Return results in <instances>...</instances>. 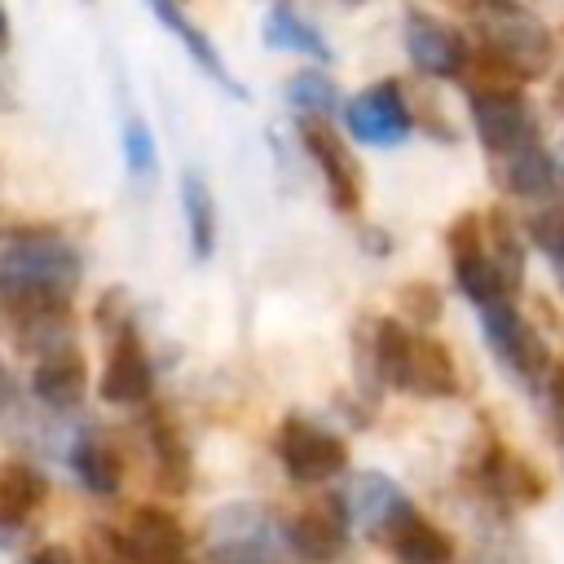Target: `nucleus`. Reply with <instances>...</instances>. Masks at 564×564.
Listing matches in <instances>:
<instances>
[{
    "label": "nucleus",
    "mask_w": 564,
    "mask_h": 564,
    "mask_svg": "<svg viewBox=\"0 0 564 564\" xmlns=\"http://www.w3.org/2000/svg\"><path fill=\"white\" fill-rule=\"evenodd\" d=\"M84 278V260L70 238L53 229L0 234V317L18 335H35L26 348L70 339V295Z\"/></svg>",
    "instance_id": "f257e3e1"
},
{
    "label": "nucleus",
    "mask_w": 564,
    "mask_h": 564,
    "mask_svg": "<svg viewBox=\"0 0 564 564\" xmlns=\"http://www.w3.org/2000/svg\"><path fill=\"white\" fill-rule=\"evenodd\" d=\"M445 247H449L454 282L476 308L494 300H511V291L524 282V247L502 212L489 216L463 212L445 229Z\"/></svg>",
    "instance_id": "f03ea898"
},
{
    "label": "nucleus",
    "mask_w": 564,
    "mask_h": 564,
    "mask_svg": "<svg viewBox=\"0 0 564 564\" xmlns=\"http://www.w3.org/2000/svg\"><path fill=\"white\" fill-rule=\"evenodd\" d=\"M366 366L379 383L410 392V397H454L458 392V366L449 348L423 330H410L397 317H375L366 335Z\"/></svg>",
    "instance_id": "7ed1b4c3"
},
{
    "label": "nucleus",
    "mask_w": 564,
    "mask_h": 564,
    "mask_svg": "<svg viewBox=\"0 0 564 564\" xmlns=\"http://www.w3.org/2000/svg\"><path fill=\"white\" fill-rule=\"evenodd\" d=\"M476 44L485 66L511 75V79H542L551 57H555V35L546 31V22L516 4V0H471L467 4Z\"/></svg>",
    "instance_id": "20e7f679"
},
{
    "label": "nucleus",
    "mask_w": 564,
    "mask_h": 564,
    "mask_svg": "<svg viewBox=\"0 0 564 564\" xmlns=\"http://www.w3.org/2000/svg\"><path fill=\"white\" fill-rule=\"evenodd\" d=\"M485 70H489L485 79H471L467 84V110H471L476 137L489 150V159H502V154L542 145L538 115L524 101V93L516 88L520 79H511V75H502L494 66H485Z\"/></svg>",
    "instance_id": "39448f33"
},
{
    "label": "nucleus",
    "mask_w": 564,
    "mask_h": 564,
    "mask_svg": "<svg viewBox=\"0 0 564 564\" xmlns=\"http://www.w3.org/2000/svg\"><path fill=\"white\" fill-rule=\"evenodd\" d=\"M212 564H291L286 520L256 502H229L207 520Z\"/></svg>",
    "instance_id": "423d86ee"
},
{
    "label": "nucleus",
    "mask_w": 564,
    "mask_h": 564,
    "mask_svg": "<svg viewBox=\"0 0 564 564\" xmlns=\"http://www.w3.org/2000/svg\"><path fill=\"white\" fill-rule=\"evenodd\" d=\"M480 330H485V344L489 352L498 357V366L529 392L546 388L551 379V348L542 339V330L511 304V300H494L480 308Z\"/></svg>",
    "instance_id": "0eeeda50"
},
{
    "label": "nucleus",
    "mask_w": 564,
    "mask_h": 564,
    "mask_svg": "<svg viewBox=\"0 0 564 564\" xmlns=\"http://www.w3.org/2000/svg\"><path fill=\"white\" fill-rule=\"evenodd\" d=\"M485 502H494L498 511H516V507H533L546 494L542 471L520 458L516 449H507L498 436H485L476 458H471V476H467Z\"/></svg>",
    "instance_id": "6e6552de"
},
{
    "label": "nucleus",
    "mask_w": 564,
    "mask_h": 564,
    "mask_svg": "<svg viewBox=\"0 0 564 564\" xmlns=\"http://www.w3.org/2000/svg\"><path fill=\"white\" fill-rule=\"evenodd\" d=\"M344 502H348L352 529H357L366 542L383 546V551H388V546L397 542V533L419 516L414 502L405 498V489H401L392 476H383V471H357L352 485H348V494H344Z\"/></svg>",
    "instance_id": "1a4fd4ad"
},
{
    "label": "nucleus",
    "mask_w": 564,
    "mask_h": 564,
    "mask_svg": "<svg viewBox=\"0 0 564 564\" xmlns=\"http://www.w3.org/2000/svg\"><path fill=\"white\" fill-rule=\"evenodd\" d=\"M273 454H278V463L286 467V476L295 485H322V480H330L348 467V445L335 432H326L308 419H286L278 427Z\"/></svg>",
    "instance_id": "9d476101"
},
{
    "label": "nucleus",
    "mask_w": 564,
    "mask_h": 564,
    "mask_svg": "<svg viewBox=\"0 0 564 564\" xmlns=\"http://www.w3.org/2000/svg\"><path fill=\"white\" fill-rule=\"evenodd\" d=\"M344 123L361 145H375V150H392L414 132V115H410L397 79H379V84L361 88L344 106Z\"/></svg>",
    "instance_id": "9b49d317"
},
{
    "label": "nucleus",
    "mask_w": 564,
    "mask_h": 564,
    "mask_svg": "<svg viewBox=\"0 0 564 564\" xmlns=\"http://www.w3.org/2000/svg\"><path fill=\"white\" fill-rule=\"evenodd\" d=\"M300 141H304L313 167L322 172L330 203H335L339 212H357V207H361V167H357V159L348 154L344 137H339L326 119L304 115V119H300Z\"/></svg>",
    "instance_id": "f8f14e48"
},
{
    "label": "nucleus",
    "mask_w": 564,
    "mask_h": 564,
    "mask_svg": "<svg viewBox=\"0 0 564 564\" xmlns=\"http://www.w3.org/2000/svg\"><path fill=\"white\" fill-rule=\"evenodd\" d=\"M348 533H352V516H348V502L344 498H317V502L300 507L286 520L291 551L304 564H330V560H339L344 546H348Z\"/></svg>",
    "instance_id": "ddd939ff"
},
{
    "label": "nucleus",
    "mask_w": 564,
    "mask_h": 564,
    "mask_svg": "<svg viewBox=\"0 0 564 564\" xmlns=\"http://www.w3.org/2000/svg\"><path fill=\"white\" fill-rule=\"evenodd\" d=\"M97 392H101V401H110V405H145V401H150V392H154V370H150L145 344H141V335L132 330V322L110 326V352H106V370H101Z\"/></svg>",
    "instance_id": "4468645a"
},
{
    "label": "nucleus",
    "mask_w": 564,
    "mask_h": 564,
    "mask_svg": "<svg viewBox=\"0 0 564 564\" xmlns=\"http://www.w3.org/2000/svg\"><path fill=\"white\" fill-rule=\"evenodd\" d=\"M405 53H410L414 70H423L427 79H458L467 70V57H471L467 40L449 22L419 13V9L405 18Z\"/></svg>",
    "instance_id": "2eb2a0df"
},
{
    "label": "nucleus",
    "mask_w": 564,
    "mask_h": 564,
    "mask_svg": "<svg viewBox=\"0 0 564 564\" xmlns=\"http://www.w3.org/2000/svg\"><path fill=\"white\" fill-rule=\"evenodd\" d=\"M119 542H123L132 564H181L185 546H189L181 520L172 511H163V507H150V502L132 507L128 524L119 529Z\"/></svg>",
    "instance_id": "dca6fc26"
},
{
    "label": "nucleus",
    "mask_w": 564,
    "mask_h": 564,
    "mask_svg": "<svg viewBox=\"0 0 564 564\" xmlns=\"http://www.w3.org/2000/svg\"><path fill=\"white\" fill-rule=\"evenodd\" d=\"M31 392L48 410H70V405L84 401V392H88V366H84V357H79V348L70 339H57V344H48V348L35 352Z\"/></svg>",
    "instance_id": "f3484780"
},
{
    "label": "nucleus",
    "mask_w": 564,
    "mask_h": 564,
    "mask_svg": "<svg viewBox=\"0 0 564 564\" xmlns=\"http://www.w3.org/2000/svg\"><path fill=\"white\" fill-rule=\"evenodd\" d=\"M494 181L516 198H546L564 189V163L546 154V145H529L494 159Z\"/></svg>",
    "instance_id": "a211bd4d"
},
{
    "label": "nucleus",
    "mask_w": 564,
    "mask_h": 564,
    "mask_svg": "<svg viewBox=\"0 0 564 564\" xmlns=\"http://www.w3.org/2000/svg\"><path fill=\"white\" fill-rule=\"evenodd\" d=\"M66 463H70L75 480H79L88 494H97V498L119 494V485H123V454L115 449L110 436H101V432H93V427H84V432L70 441Z\"/></svg>",
    "instance_id": "6ab92c4d"
},
{
    "label": "nucleus",
    "mask_w": 564,
    "mask_h": 564,
    "mask_svg": "<svg viewBox=\"0 0 564 564\" xmlns=\"http://www.w3.org/2000/svg\"><path fill=\"white\" fill-rule=\"evenodd\" d=\"M150 9H154V18H159V22H163V26H167V31H172L181 44H185V53L198 62V70H203V75H212V79H216V84H220L229 97H238V101L247 97V88H242V84L229 75V66L220 62L216 44H212V40H207V35H203L194 22H189V13H185L176 0H150Z\"/></svg>",
    "instance_id": "aec40b11"
},
{
    "label": "nucleus",
    "mask_w": 564,
    "mask_h": 564,
    "mask_svg": "<svg viewBox=\"0 0 564 564\" xmlns=\"http://www.w3.org/2000/svg\"><path fill=\"white\" fill-rule=\"evenodd\" d=\"M264 44L269 48H282V53H304V57H317V62H330V44L326 35L291 4V0H273L269 13H264Z\"/></svg>",
    "instance_id": "412c9836"
},
{
    "label": "nucleus",
    "mask_w": 564,
    "mask_h": 564,
    "mask_svg": "<svg viewBox=\"0 0 564 564\" xmlns=\"http://www.w3.org/2000/svg\"><path fill=\"white\" fill-rule=\"evenodd\" d=\"M44 494H48V485L31 463L4 458L0 463V533L22 529L31 520V511L44 502Z\"/></svg>",
    "instance_id": "4be33fe9"
},
{
    "label": "nucleus",
    "mask_w": 564,
    "mask_h": 564,
    "mask_svg": "<svg viewBox=\"0 0 564 564\" xmlns=\"http://www.w3.org/2000/svg\"><path fill=\"white\" fill-rule=\"evenodd\" d=\"M145 436H150V449H154V467H159L163 489L185 494V489H189V449H185L181 432L167 423L163 410H150V419H145Z\"/></svg>",
    "instance_id": "5701e85b"
},
{
    "label": "nucleus",
    "mask_w": 564,
    "mask_h": 564,
    "mask_svg": "<svg viewBox=\"0 0 564 564\" xmlns=\"http://www.w3.org/2000/svg\"><path fill=\"white\" fill-rule=\"evenodd\" d=\"M181 212H185L194 260H212V251H216V203H212V189L198 172L181 176Z\"/></svg>",
    "instance_id": "b1692460"
},
{
    "label": "nucleus",
    "mask_w": 564,
    "mask_h": 564,
    "mask_svg": "<svg viewBox=\"0 0 564 564\" xmlns=\"http://www.w3.org/2000/svg\"><path fill=\"white\" fill-rule=\"evenodd\" d=\"M401 564H449L454 560V538L445 533V529H436L427 516H414L401 533H397V542L388 546Z\"/></svg>",
    "instance_id": "393cba45"
},
{
    "label": "nucleus",
    "mask_w": 564,
    "mask_h": 564,
    "mask_svg": "<svg viewBox=\"0 0 564 564\" xmlns=\"http://www.w3.org/2000/svg\"><path fill=\"white\" fill-rule=\"evenodd\" d=\"M286 101H291L300 115L326 119V115L335 110V84H330V75H322V70H300V75L286 79Z\"/></svg>",
    "instance_id": "a878e982"
},
{
    "label": "nucleus",
    "mask_w": 564,
    "mask_h": 564,
    "mask_svg": "<svg viewBox=\"0 0 564 564\" xmlns=\"http://www.w3.org/2000/svg\"><path fill=\"white\" fill-rule=\"evenodd\" d=\"M529 242L546 256L560 291H564V207H546V212L529 216Z\"/></svg>",
    "instance_id": "bb28decb"
},
{
    "label": "nucleus",
    "mask_w": 564,
    "mask_h": 564,
    "mask_svg": "<svg viewBox=\"0 0 564 564\" xmlns=\"http://www.w3.org/2000/svg\"><path fill=\"white\" fill-rule=\"evenodd\" d=\"M123 159H128V172H137V176H150L154 172L159 150H154V137H150L145 119H128L123 123Z\"/></svg>",
    "instance_id": "cd10ccee"
},
{
    "label": "nucleus",
    "mask_w": 564,
    "mask_h": 564,
    "mask_svg": "<svg viewBox=\"0 0 564 564\" xmlns=\"http://www.w3.org/2000/svg\"><path fill=\"white\" fill-rule=\"evenodd\" d=\"M401 304H405V313H410L414 322H423V326H432V322L441 317V291L427 286V282H410V286H401Z\"/></svg>",
    "instance_id": "c85d7f7f"
},
{
    "label": "nucleus",
    "mask_w": 564,
    "mask_h": 564,
    "mask_svg": "<svg viewBox=\"0 0 564 564\" xmlns=\"http://www.w3.org/2000/svg\"><path fill=\"white\" fill-rule=\"evenodd\" d=\"M88 564H132V560H128L119 533H110V529L101 533V529H97V533L88 538Z\"/></svg>",
    "instance_id": "c756f323"
},
{
    "label": "nucleus",
    "mask_w": 564,
    "mask_h": 564,
    "mask_svg": "<svg viewBox=\"0 0 564 564\" xmlns=\"http://www.w3.org/2000/svg\"><path fill=\"white\" fill-rule=\"evenodd\" d=\"M546 419H551L555 441L564 445V366H555L546 379Z\"/></svg>",
    "instance_id": "7c9ffc66"
},
{
    "label": "nucleus",
    "mask_w": 564,
    "mask_h": 564,
    "mask_svg": "<svg viewBox=\"0 0 564 564\" xmlns=\"http://www.w3.org/2000/svg\"><path fill=\"white\" fill-rule=\"evenodd\" d=\"M26 564H75V560H70V551H66V546L44 542V546H35V551H31V560H26Z\"/></svg>",
    "instance_id": "2f4dec72"
},
{
    "label": "nucleus",
    "mask_w": 564,
    "mask_h": 564,
    "mask_svg": "<svg viewBox=\"0 0 564 564\" xmlns=\"http://www.w3.org/2000/svg\"><path fill=\"white\" fill-rule=\"evenodd\" d=\"M9 13H4V4H0V53H9Z\"/></svg>",
    "instance_id": "473e14b6"
},
{
    "label": "nucleus",
    "mask_w": 564,
    "mask_h": 564,
    "mask_svg": "<svg viewBox=\"0 0 564 564\" xmlns=\"http://www.w3.org/2000/svg\"><path fill=\"white\" fill-rule=\"evenodd\" d=\"M555 110H564V75H560V84H555Z\"/></svg>",
    "instance_id": "72a5a7b5"
},
{
    "label": "nucleus",
    "mask_w": 564,
    "mask_h": 564,
    "mask_svg": "<svg viewBox=\"0 0 564 564\" xmlns=\"http://www.w3.org/2000/svg\"><path fill=\"white\" fill-rule=\"evenodd\" d=\"M13 106V97H9V88H4V79H0V110H9Z\"/></svg>",
    "instance_id": "f704fd0d"
},
{
    "label": "nucleus",
    "mask_w": 564,
    "mask_h": 564,
    "mask_svg": "<svg viewBox=\"0 0 564 564\" xmlns=\"http://www.w3.org/2000/svg\"><path fill=\"white\" fill-rule=\"evenodd\" d=\"M181 564H185V560H181Z\"/></svg>",
    "instance_id": "c9c22d12"
}]
</instances>
